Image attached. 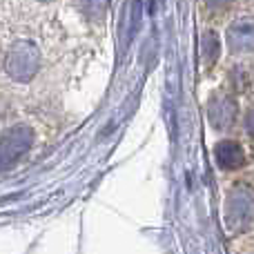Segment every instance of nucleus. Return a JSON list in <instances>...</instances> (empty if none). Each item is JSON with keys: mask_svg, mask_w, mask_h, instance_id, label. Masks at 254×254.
<instances>
[{"mask_svg": "<svg viewBox=\"0 0 254 254\" xmlns=\"http://www.w3.org/2000/svg\"><path fill=\"white\" fill-rule=\"evenodd\" d=\"M223 221L228 237L239 239L254 234V185L234 183L223 201Z\"/></svg>", "mask_w": 254, "mask_h": 254, "instance_id": "obj_1", "label": "nucleus"}, {"mask_svg": "<svg viewBox=\"0 0 254 254\" xmlns=\"http://www.w3.org/2000/svg\"><path fill=\"white\" fill-rule=\"evenodd\" d=\"M239 119V103L230 89H216L207 98V121L214 129L225 131L234 127Z\"/></svg>", "mask_w": 254, "mask_h": 254, "instance_id": "obj_2", "label": "nucleus"}, {"mask_svg": "<svg viewBox=\"0 0 254 254\" xmlns=\"http://www.w3.org/2000/svg\"><path fill=\"white\" fill-rule=\"evenodd\" d=\"M225 43L232 54H254V13H243L230 22Z\"/></svg>", "mask_w": 254, "mask_h": 254, "instance_id": "obj_3", "label": "nucleus"}, {"mask_svg": "<svg viewBox=\"0 0 254 254\" xmlns=\"http://www.w3.org/2000/svg\"><path fill=\"white\" fill-rule=\"evenodd\" d=\"M214 161L223 172H237L248 163L246 147L237 138H221L214 145Z\"/></svg>", "mask_w": 254, "mask_h": 254, "instance_id": "obj_4", "label": "nucleus"}, {"mask_svg": "<svg viewBox=\"0 0 254 254\" xmlns=\"http://www.w3.org/2000/svg\"><path fill=\"white\" fill-rule=\"evenodd\" d=\"M219 54H221V40H219V34L214 29H205L201 36V61H203V67L210 69V67L216 65L219 61Z\"/></svg>", "mask_w": 254, "mask_h": 254, "instance_id": "obj_5", "label": "nucleus"}, {"mask_svg": "<svg viewBox=\"0 0 254 254\" xmlns=\"http://www.w3.org/2000/svg\"><path fill=\"white\" fill-rule=\"evenodd\" d=\"M250 85H252V71H250V67L237 65V67H232V69H230V74H228V87H225V89H230L234 96H237V92H246V89H250Z\"/></svg>", "mask_w": 254, "mask_h": 254, "instance_id": "obj_6", "label": "nucleus"}, {"mask_svg": "<svg viewBox=\"0 0 254 254\" xmlns=\"http://www.w3.org/2000/svg\"><path fill=\"white\" fill-rule=\"evenodd\" d=\"M243 127H246V131L254 138V103L246 110V119H243Z\"/></svg>", "mask_w": 254, "mask_h": 254, "instance_id": "obj_7", "label": "nucleus"}]
</instances>
